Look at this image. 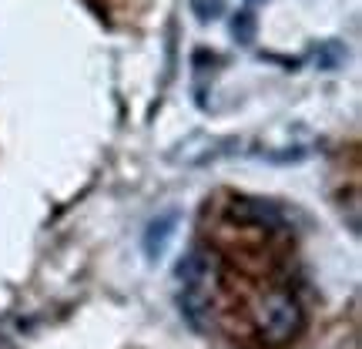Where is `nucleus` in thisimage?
I'll return each mask as SVG.
<instances>
[{"label":"nucleus","instance_id":"1","mask_svg":"<svg viewBox=\"0 0 362 349\" xmlns=\"http://www.w3.org/2000/svg\"><path fill=\"white\" fill-rule=\"evenodd\" d=\"M178 285H181V316L188 319L192 329L205 333L211 326V306H215V262L205 248H192L178 262Z\"/></svg>","mask_w":362,"mask_h":349},{"label":"nucleus","instance_id":"2","mask_svg":"<svg viewBox=\"0 0 362 349\" xmlns=\"http://www.w3.org/2000/svg\"><path fill=\"white\" fill-rule=\"evenodd\" d=\"M302 329V306L288 292H269L259 306V333L272 346H285Z\"/></svg>","mask_w":362,"mask_h":349},{"label":"nucleus","instance_id":"3","mask_svg":"<svg viewBox=\"0 0 362 349\" xmlns=\"http://www.w3.org/2000/svg\"><path fill=\"white\" fill-rule=\"evenodd\" d=\"M178 222H181L178 212H165V215H158V219L148 225V232H144V256H148L151 262H158L161 256H165V248H168Z\"/></svg>","mask_w":362,"mask_h":349},{"label":"nucleus","instance_id":"4","mask_svg":"<svg viewBox=\"0 0 362 349\" xmlns=\"http://www.w3.org/2000/svg\"><path fill=\"white\" fill-rule=\"evenodd\" d=\"M346 47L339 44V40H322L319 47H315V64L319 71H339V67L346 64Z\"/></svg>","mask_w":362,"mask_h":349},{"label":"nucleus","instance_id":"5","mask_svg":"<svg viewBox=\"0 0 362 349\" xmlns=\"http://www.w3.org/2000/svg\"><path fill=\"white\" fill-rule=\"evenodd\" d=\"M255 30H259V21H255V13L252 11H238L232 17V38L238 40V44H252L255 40Z\"/></svg>","mask_w":362,"mask_h":349},{"label":"nucleus","instance_id":"6","mask_svg":"<svg viewBox=\"0 0 362 349\" xmlns=\"http://www.w3.org/2000/svg\"><path fill=\"white\" fill-rule=\"evenodd\" d=\"M225 11H228V0H192V13L202 21V24L218 21Z\"/></svg>","mask_w":362,"mask_h":349},{"label":"nucleus","instance_id":"7","mask_svg":"<svg viewBox=\"0 0 362 349\" xmlns=\"http://www.w3.org/2000/svg\"><path fill=\"white\" fill-rule=\"evenodd\" d=\"M248 4H262V0H248Z\"/></svg>","mask_w":362,"mask_h":349}]
</instances>
